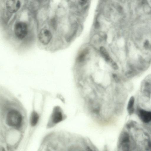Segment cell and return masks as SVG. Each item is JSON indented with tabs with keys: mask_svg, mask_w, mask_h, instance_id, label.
I'll use <instances>...</instances> for the list:
<instances>
[{
	"mask_svg": "<svg viewBox=\"0 0 151 151\" xmlns=\"http://www.w3.org/2000/svg\"><path fill=\"white\" fill-rule=\"evenodd\" d=\"M89 0H76L77 4L80 6L83 7L87 4Z\"/></svg>",
	"mask_w": 151,
	"mask_h": 151,
	"instance_id": "cell-12",
	"label": "cell"
},
{
	"mask_svg": "<svg viewBox=\"0 0 151 151\" xmlns=\"http://www.w3.org/2000/svg\"><path fill=\"white\" fill-rule=\"evenodd\" d=\"M112 77L115 81H119V79L117 75L115 73H113L112 75Z\"/></svg>",
	"mask_w": 151,
	"mask_h": 151,
	"instance_id": "cell-14",
	"label": "cell"
},
{
	"mask_svg": "<svg viewBox=\"0 0 151 151\" xmlns=\"http://www.w3.org/2000/svg\"><path fill=\"white\" fill-rule=\"evenodd\" d=\"M134 98L133 96L130 98L127 105V109L128 114L129 115L132 114L134 112Z\"/></svg>",
	"mask_w": 151,
	"mask_h": 151,
	"instance_id": "cell-8",
	"label": "cell"
},
{
	"mask_svg": "<svg viewBox=\"0 0 151 151\" xmlns=\"http://www.w3.org/2000/svg\"><path fill=\"white\" fill-rule=\"evenodd\" d=\"M149 45V42L147 40H146L144 43V46L145 47L147 48Z\"/></svg>",
	"mask_w": 151,
	"mask_h": 151,
	"instance_id": "cell-15",
	"label": "cell"
},
{
	"mask_svg": "<svg viewBox=\"0 0 151 151\" xmlns=\"http://www.w3.org/2000/svg\"><path fill=\"white\" fill-rule=\"evenodd\" d=\"M39 118L38 114L35 111H34L32 113L30 119V123L32 126H35L37 124Z\"/></svg>",
	"mask_w": 151,
	"mask_h": 151,
	"instance_id": "cell-10",
	"label": "cell"
},
{
	"mask_svg": "<svg viewBox=\"0 0 151 151\" xmlns=\"http://www.w3.org/2000/svg\"><path fill=\"white\" fill-rule=\"evenodd\" d=\"M99 51L105 60L107 62L110 63L112 59L105 48L103 46H101L100 47Z\"/></svg>",
	"mask_w": 151,
	"mask_h": 151,
	"instance_id": "cell-7",
	"label": "cell"
},
{
	"mask_svg": "<svg viewBox=\"0 0 151 151\" xmlns=\"http://www.w3.org/2000/svg\"><path fill=\"white\" fill-rule=\"evenodd\" d=\"M110 63H111V67L114 69L116 70L118 69V67L116 63L112 60Z\"/></svg>",
	"mask_w": 151,
	"mask_h": 151,
	"instance_id": "cell-13",
	"label": "cell"
},
{
	"mask_svg": "<svg viewBox=\"0 0 151 151\" xmlns=\"http://www.w3.org/2000/svg\"><path fill=\"white\" fill-rule=\"evenodd\" d=\"M52 34L50 31L47 29H43L40 32L38 38L40 41L43 45H46L51 40Z\"/></svg>",
	"mask_w": 151,
	"mask_h": 151,
	"instance_id": "cell-4",
	"label": "cell"
},
{
	"mask_svg": "<svg viewBox=\"0 0 151 151\" xmlns=\"http://www.w3.org/2000/svg\"><path fill=\"white\" fill-rule=\"evenodd\" d=\"M6 6L9 12L14 13L19 9L20 6V3L19 0H7Z\"/></svg>",
	"mask_w": 151,
	"mask_h": 151,
	"instance_id": "cell-5",
	"label": "cell"
},
{
	"mask_svg": "<svg viewBox=\"0 0 151 151\" xmlns=\"http://www.w3.org/2000/svg\"><path fill=\"white\" fill-rule=\"evenodd\" d=\"M148 150H151V141H149L148 143Z\"/></svg>",
	"mask_w": 151,
	"mask_h": 151,
	"instance_id": "cell-16",
	"label": "cell"
},
{
	"mask_svg": "<svg viewBox=\"0 0 151 151\" xmlns=\"http://www.w3.org/2000/svg\"><path fill=\"white\" fill-rule=\"evenodd\" d=\"M119 147L123 151H127L129 149L130 141L129 134L126 132L121 134L119 141Z\"/></svg>",
	"mask_w": 151,
	"mask_h": 151,
	"instance_id": "cell-3",
	"label": "cell"
},
{
	"mask_svg": "<svg viewBox=\"0 0 151 151\" xmlns=\"http://www.w3.org/2000/svg\"><path fill=\"white\" fill-rule=\"evenodd\" d=\"M88 50L86 49L79 54L77 58L78 62H82L85 60L86 55L88 53Z\"/></svg>",
	"mask_w": 151,
	"mask_h": 151,
	"instance_id": "cell-11",
	"label": "cell"
},
{
	"mask_svg": "<svg viewBox=\"0 0 151 151\" xmlns=\"http://www.w3.org/2000/svg\"><path fill=\"white\" fill-rule=\"evenodd\" d=\"M15 35L19 40H22L27 36L28 33V28L27 24L22 22L17 23L14 27Z\"/></svg>",
	"mask_w": 151,
	"mask_h": 151,
	"instance_id": "cell-2",
	"label": "cell"
},
{
	"mask_svg": "<svg viewBox=\"0 0 151 151\" xmlns=\"http://www.w3.org/2000/svg\"><path fill=\"white\" fill-rule=\"evenodd\" d=\"M53 122L55 124L61 122L63 119V116L61 112L58 111H55L52 115Z\"/></svg>",
	"mask_w": 151,
	"mask_h": 151,
	"instance_id": "cell-9",
	"label": "cell"
},
{
	"mask_svg": "<svg viewBox=\"0 0 151 151\" xmlns=\"http://www.w3.org/2000/svg\"><path fill=\"white\" fill-rule=\"evenodd\" d=\"M22 121L21 114L16 110H13L9 111L6 116V122L10 126L19 127L20 126Z\"/></svg>",
	"mask_w": 151,
	"mask_h": 151,
	"instance_id": "cell-1",
	"label": "cell"
},
{
	"mask_svg": "<svg viewBox=\"0 0 151 151\" xmlns=\"http://www.w3.org/2000/svg\"><path fill=\"white\" fill-rule=\"evenodd\" d=\"M141 120L144 123H147L151 122V112L144 110H140L138 113Z\"/></svg>",
	"mask_w": 151,
	"mask_h": 151,
	"instance_id": "cell-6",
	"label": "cell"
}]
</instances>
